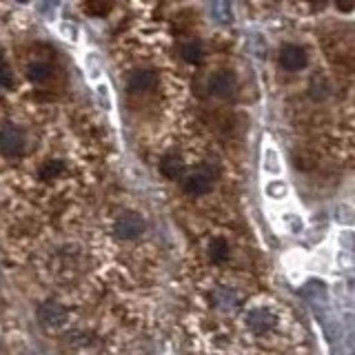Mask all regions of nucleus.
<instances>
[{
    "label": "nucleus",
    "mask_w": 355,
    "mask_h": 355,
    "mask_svg": "<svg viewBox=\"0 0 355 355\" xmlns=\"http://www.w3.org/2000/svg\"><path fill=\"white\" fill-rule=\"evenodd\" d=\"M244 322H247V327L255 333V336H264V333H269L275 329L277 324V318L271 309L266 306H253L247 311V315H244Z\"/></svg>",
    "instance_id": "nucleus-1"
},
{
    "label": "nucleus",
    "mask_w": 355,
    "mask_h": 355,
    "mask_svg": "<svg viewBox=\"0 0 355 355\" xmlns=\"http://www.w3.org/2000/svg\"><path fill=\"white\" fill-rule=\"evenodd\" d=\"M144 227L147 225H144V218L140 214H136V211H125L122 216H118L114 225V233L120 240H133L142 236Z\"/></svg>",
    "instance_id": "nucleus-2"
},
{
    "label": "nucleus",
    "mask_w": 355,
    "mask_h": 355,
    "mask_svg": "<svg viewBox=\"0 0 355 355\" xmlns=\"http://www.w3.org/2000/svg\"><path fill=\"white\" fill-rule=\"evenodd\" d=\"M25 147V136L14 125L0 127V153L3 155H18Z\"/></svg>",
    "instance_id": "nucleus-3"
},
{
    "label": "nucleus",
    "mask_w": 355,
    "mask_h": 355,
    "mask_svg": "<svg viewBox=\"0 0 355 355\" xmlns=\"http://www.w3.org/2000/svg\"><path fill=\"white\" fill-rule=\"evenodd\" d=\"M309 62L306 51L300 47V44H284L280 49V64L286 71H300L304 69Z\"/></svg>",
    "instance_id": "nucleus-4"
},
{
    "label": "nucleus",
    "mask_w": 355,
    "mask_h": 355,
    "mask_svg": "<svg viewBox=\"0 0 355 355\" xmlns=\"http://www.w3.org/2000/svg\"><path fill=\"white\" fill-rule=\"evenodd\" d=\"M214 187V173L207 169H198L184 178V191L189 196H205Z\"/></svg>",
    "instance_id": "nucleus-5"
},
{
    "label": "nucleus",
    "mask_w": 355,
    "mask_h": 355,
    "mask_svg": "<svg viewBox=\"0 0 355 355\" xmlns=\"http://www.w3.org/2000/svg\"><path fill=\"white\" fill-rule=\"evenodd\" d=\"M209 89H211V94L218 96V98H231L238 89V78L231 71H218V73L211 76Z\"/></svg>",
    "instance_id": "nucleus-6"
},
{
    "label": "nucleus",
    "mask_w": 355,
    "mask_h": 355,
    "mask_svg": "<svg viewBox=\"0 0 355 355\" xmlns=\"http://www.w3.org/2000/svg\"><path fill=\"white\" fill-rule=\"evenodd\" d=\"M38 320H40V324L44 327H49V329H58L64 324V320H67V311L62 304L58 302H44L38 306Z\"/></svg>",
    "instance_id": "nucleus-7"
},
{
    "label": "nucleus",
    "mask_w": 355,
    "mask_h": 355,
    "mask_svg": "<svg viewBox=\"0 0 355 355\" xmlns=\"http://www.w3.org/2000/svg\"><path fill=\"white\" fill-rule=\"evenodd\" d=\"M158 85V76L151 69H138L127 78V89L131 94H147Z\"/></svg>",
    "instance_id": "nucleus-8"
},
{
    "label": "nucleus",
    "mask_w": 355,
    "mask_h": 355,
    "mask_svg": "<svg viewBox=\"0 0 355 355\" xmlns=\"http://www.w3.org/2000/svg\"><path fill=\"white\" fill-rule=\"evenodd\" d=\"M160 171L164 178H169V180H178L184 171V164L178 155H166V158L160 162Z\"/></svg>",
    "instance_id": "nucleus-9"
},
{
    "label": "nucleus",
    "mask_w": 355,
    "mask_h": 355,
    "mask_svg": "<svg viewBox=\"0 0 355 355\" xmlns=\"http://www.w3.org/2000/svg\"><path fill=\"white\" fill-rule=\"evenodd\" d=\"M180 53H182V58L187 62H200V60H202V55H205V49H202V44H200L198 40H187V42H182Z\"/></svg>",
    "instance_id": "nucleus-10"
},
{
    "label": "nucleus",
    "mask_w": 355,
    "mask_h": 355,
    "mask_svg": "<svg viewBox=\"0 0 355 355\" xmlns=\"http://www.w3.org/2000/svg\"><path fill=\"white\" fill-rule=\"evenodd\" d=\"M27 76L33 83H47L51 78V67L47 62H31L27 67Z\"/></svg>",
    "instance_id": "nucleus-11"
},
{
    "label": "nucleus",
    "mask_w": 355,
    "mask_h": 355,
    "mask_svg": "<svg viewBox=\"0 0 355 355\" xmlns=\"http://www.w3.org/2000/svg\"><path fill=\"white\" fill-rule=\"evenodd\" d=\"M209 258L214 260V262H225L229 258V247H227V242L225 240H214L209 244Z\"/></svg>",
    "instance_id": "nucleus-12"
},
{
    "label": "nucleus",
    "mask_w": 355,
    "mask_h": 355,
    "mask_svg": "<svg viewBox=\"0 0 355 355\" xmlns=\"http://www.w3.org/2000/svg\"><path fill=\"white\" fill-rule=\"evenodd\" d=\"M62 169H64L62 162H58V160H47V162L40 166V175L47 178V180H51V178H58V173Z\"/></svg>",
    "instance_id": "nucleus-13"
},
{
    "label": "nucleus",
    "mask_w": 355,
    "mask_h": 355,
    "mask_svg": "<svg viewBox=\"0 0 355 355\" xmlns=\"http://www.w3.org/2000/svg\"><path fill=\"white\" fill-rule=\"evenodd\" d=\"M264 169L269 171V173H277L280 171V155H277L273 149H266V153H264Z\"/></svg>",
    "instance_id": "nucleus-14"
},
{
    "label": "nucleus",
    "mask_w": 355,
    "mask_h": 355,
    "mask_svg": "<svg viewBox=\"0 0 355 355\" xmlns=\"http://www.w3.org/2000/svg\"><path fill=\"white\" fill-rule=\"evenodd\" d=\"M336 220L342 222V225H349V222L353 225V222H355V211L351 207H347V205H340L338 214H336Z\"/></svg>",
    "instance_id": "nucleus-15"
},
{
    "label": "nucleus",
    "mask_w": 355,
    "mask_h": 355,
    "mask_svg": "<svg viewBox=\"0 0 355 355\" xmlns=\"http://www.w3.org/2000/svg\"><path fill=\"white\" fill-rule=\"evenodd\" d=\"M327 89H329V85H327V80L324 78H315L313 83H311V96L313 98H324L327 96Z\"/></svg>",
    "instance_id": "nucleus-16"
},
{
    "label": "nucleus",
    "mask_w": 355,
    "mask_h": 355,
    "mask_svg": "<svg viewBox=\"0 0 355 355\" xmlns=\"http://www.w3.org/2000/svg\"><path fill=\"white\" fill-rule=\"evenodd\" d=\"M266 193H269L271 198H282L286 196V184L280 180V182H271L269 187H266Z\"/></svg>",
    "instance_id": "nucleus-17"
},
{
    "label": "nucleus",
    "mask_w": 355,
    "mask_h": 355,
    "mask_svg": "<svg viewBox=\"0 0 355 355\" xmlns=\"http://www.w3.org/2000/svg\"><path fill=\"white\" fill-rule=\"evenodd\" d=\"M0 85L3 87H14V73L7 64H0Z\"/></svg>",
    "instance_id": "nucleus-18"
},
{
    "label": "nucleus",
    "mask_w": 355,
    "mask_h": 355,
    "mask_svg": "<svg viewBox=\"0 0 355 355\" xmlns=\"http://www.w3.org/2000/svg\"><path fill=\"white\" fill-rule=\"evenodd\" d=\"M214 14H216V16L220 14V18H218V20H227V22H229V18H231V7H229V5L218 3V5H214Z\"/></svg>",
    "instance_id": "nucleus-19"
}]
</instances>
